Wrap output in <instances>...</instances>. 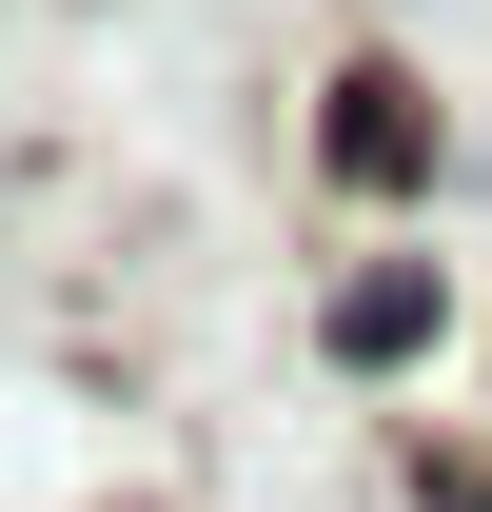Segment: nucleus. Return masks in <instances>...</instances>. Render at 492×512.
Instances as JSON below:
<instances>
[{
    "instance_id": "nucleus-1",
    "label": "nucleus",
    "mask_w": 492,
    "mask_h": 512,
    "mask_svg": "<svg viewBox=\"0 0 492 512\" xmlns=\"http://www.w3.org/2000/svg\"><path fill=\"white\" fill-rule=\"evenodd\" d=\"M433 316H453V276H433V256H355V276H335V316H315V355H335V375H414Z\"/></svg>"
},
{
    "instance_id": "nucleus-2",
    "label": "nucleus",
    "mask_w": 492,
    "mask_h": 512,
    "mask_svg": "<svg viewBox=\"0 0 492 512\" xmlns=\"http://www.w3.org/2000/svg\"><path fill=\"white\" fill-rule=\"evenodd\" d=\"M335 178H355V197H414V178H433V119H414V79H394V60L335 79Z\"/></svg>"
},
{
    "instance_id": "nucleus-3",
    "label": "nucleus",
    "mask_w": 492,
    "mask_h": 512,
    "mask_svg": "<svg viewBox=\"0 0 492 512\" xmlns=\"http://www.w3.org/2000/svg\"><path fill=\"white\" fill-rule=\"evenodd\" d=\"M414 493L433 512H492V453H414Z\"/></svg>"
}]
</instances>
